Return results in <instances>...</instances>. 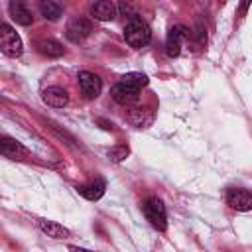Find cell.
Returning a JSON list of instances; mask_svg holds the SVG:
<instances>
[{"mask_svg":"<svg viewBox=\"0 0 252 252\" xmlns=\"http://www.w3.org/2000/svg\"><path fill=\"white\" fill-rule=\"evenodd\" d=\"M124 39L130 47H144L150 43L152 39V32H150V26L142 20V18H132L128 20L126 28H124Z\"/></svg>","mask_w":252,"mask_h":252,"instance_id":"obj_1","label":"cell"},{"mask_svg":"<svg viewBox=\"0 0 252 252\" xmlns=\"http://www.w3.org/2000/svg\"><path fill=\"white\" fill-rule=\"evenodd\" d=\"M142 211H144L146 219L150 220V224H152L154 228H158V230H165V226H167V217H165V207H163L161 199H158V197H150V199H146Z\"/></svg>","mask_w":252,"mask_h":252,"instance_id":"obj_2","label":"cell"},{"mask_svg":"<svg viewBox=\"0 0 252 252\" xmlns=\"http://www.w3.org/2000/svg\"><path fill=\"white\" fill-rule=\"evenodd\" d=\"M0 47H2V51H4L8 57H18V55H22V51H24V45H22L20 35H18V33L14 32V28L8 26V24H2V26H0Z\"/></svg>","mask_w":252,"mask_h":252,"instance_id":"obj_3","label":"cell"},{"mask_svg":"<svg viewBox=\"0 0 252 252\" xmlns=\"http://www.w3.org/2000/svg\"><path fill=\"white\" fill-rule=\"evenodd\" d=\"M91 32H93V24L87 18H73L65 28V35L73 43H81L85 37L91 35Z\"/></svg>","mask_w":252,"mask_h":252,"instance_id":"obj_4","label":"cell"},{"mask_svg":"<svg viewBox=\"0 0 252 252\" xmlns=\"http://www.w3.org/2000/svg\"><path fill=\"white\" fill-rule=\"evenodd\" d=\"M189 35H191L189 28H185V26H181V24H179V26H173V28L169 30L167 43H165L167 55H169V57H177L179 51H181V41L189 39Z\"/></svg>","mask_w":252,"mask_h":252,"instance_id":"obj_5","label":"cell"},{"mask_svg":"<svg viewBox=\"0 0 252 252\" xmlns=\"http://www.w3.org/2000/svg\"><path fill=\"white\" fill-rule=\"evenodd\" d=\"M79 87H81V91H83V94L87 98H96L100 94V91H102L100 79L91 71H81L79 73Z\"/></svg>","mask_w":252,"mask_h":252,"instance_id":"obj_6","label":"cell"},{"mask_svg":"<svg viewBox=\"0 0 252 252\" xmlns=\"http://www.w3.org/2000/svg\"><path fill=\"white\" fill-rule=\"evenodd\" d=\"M138 91H140V89H136V87H132V85H128V83H124V81H120V83H116V85L110 89V96H112L118 104H132V102L138 100Z\"/></svg>","mask_w":252,"mask_h":252,"instance_id":"obj_7","label":"cell"},{"mask_svg":"<svg viewBox=\"0 0 252 252\" xmlns=\"http://www.w3.org/2000/svg\"><path fill=\"white\" fill-rule=\"evenodd\" d=\"M226 203L236 211H250L252 209V193L246 189H228Z\"/></svg>","mask_w":252,"mask_h":252,"instance_id":"obj_8","label":"cell"},{"mask_svg":"<svg viewBox=\"0 0 252 252\" xmlns=\"http://www.w3.org/2000/svg\"><path fill=\"white\" fill-rule=\"evenodd\" d=\"M116 6L112 0H96L91 8V16L98 22H110L116 18Z\"/></svg>","mask_w":252,"mask_h":252,"instance_id":"obj_9","label":"cell"},{"mask_svg":"<svg viewBox=\"0 0 252 252\" xmlns=\"http://www.w3.org/2000/svg\"><path fill=\"white\" fill-rule=\"evenodd\" d=\"M10 16L20 26H30L33 22V16L24 4V0H10Z\"/></svg>","mask_w":252,"mask_h":252,"instance_id":"obj_10","label":"cell"},{"mask_svg":"<svg viewBox=\"0 0 252 252\" xmlns=\"http://www.w3.org/2000/svg\"><path fill=\"white\" fill-rule=\"evenodd\" d=\"M43 100H45V104H49L53 108H63L69 102V94L61 87H47L43 91Z\"/></svg>","mask_w":252,"mask_h":252,"instance_id":"obj_11","label":"cell"},{"mask_svg":"<svg viewBox=\"0 0 252 252\" xmlns=\"http://www.w3.org/2000/svg\"><path fill=\"white\" fill-rule=\"evenodd\" d=\"M0 152H2V156L12 158V159H22V158L28 156V150L12 138H2L0 140Z\"/></svg>","mask_w":252,"mask_h":252,"instance_id":"obj_12","label":"cell"},{"mask_svg":"<svg viewBox=\"0 0 252 252\" xmlns=\"http://www.w3.org/2000/svg\"><path fill=\"white\" fill-rule=\"evenodd\" d=\"M37 226H39V230H41L43 234H47V236H51V238H67V236H69V230H67L63 224L55 222V220L37 219Z\"/></svg>","mask_w":252,"mask_h":252,"instance_id":"obj_13","label":"cell"},{"mask_svg":"<svg viewBox=\"0 0 252 252\" xmlns=\"http://www.w3.org/2000/svg\"><path fill=\"white\" fill-rule=\"evenodd\" d=\"M152 120H154V116H152V112L148 108H140L138 106V108H132L128 112V122L132 126H136V128H146V126L152 124Z\"/></svg>","mask_w":252,"mask_h":252,"instance_id":"obj_14","label":"cell"},{"mask_svg":"<svg viewBox=\"0 0 252 252\" xmlns=\"http://www.w3.org/2000/svg\"><path fill=\"white\" fill-rule=\"evenodd\" d=\"M104 181L102 179H98V181H94V183H89V185H83V187H79V193L85 197V199H89V201H96V199H100L102 195H104Z\"/></svg>","mask_w":252,"mask_h":252,"instance_id":"obj_15","label":"cell"},{"mask_svg":"<svg viewBox=\"0 0 252 252\" xmlns=\"http://www.w3.org/2000/svg\"><path fill=\"white\" fill-rule=\"evenodd\" d=\"M37 49H39V53H43L47 57H61L63 55V45L59 41H55V39H43V41H39L37 43Z\"/></svg>","mask_w":252,"mask_h":252,"instance_id":"obj_16","label":"cell"},{"mask_svg":"<svg viewBox=\"0 0 252 252\" xmlns=\"http://www.w3.org/2000/svg\"><path fill=\"white\" fill-rule=\"evenodd\" d=\"M39 12H41V16H45L51 22H55V20L61 18V6L55 4L53 0H41L39 2Z\"/></svg>","mask_w":252,"mask_h":252,"instance_id":"obj_17","label":"cell"},{"mask_svg":"<svg viewBox=\"0 0 252 252\" xmlns=\"http://www.w3.org/2000/svg\"><path fill=\"white\" fill-rule=\"evenodd\" d=\"M122 81L128 83V85H132V87H136V89L148 85V77H146L144 73H126V75L122 77Z\"/></svg>","mask_w":252,"mask_h":252,"instance_id":"obj_18","label":"cell"},{"mask_svg":"<svg viewBox=\"0 0 252 252\" xmlns=\"http://www.w3.org/2000/svg\"><path fill=\"white\" fill-rule=\"evenodd\" d=\"M128 154H130V150H128L126 146H114V148L108 150V158H110V161H122V159L128 158Z\"/></svg>","mask_w":252,"mask_h":252,"instance_id":"obj_19","label":"cell"},{"mask_svg":"<svg viewBox=\"0 0 252 252\" xmlns=\"http://www.w3.org/2000/svg\"><path fill=\"white\" fill-rule=\"evenodd\" d=\"M116 8H118V14H120V16H124V18H128V20H132V18H136V16H138V14H136V10H134L126 0H120Z\"/></svg>","mask_w":252,"mask_h":252,"instance_id":"obj_20","label":"cell"},{"mask_svg":"<svg viewBox=\"0 0 252 252\" xmlns=\"http://www.w3.org/2000/svg\"><path fill=\"white\" fill-rule=\"evenodd\" d=\"M252 4V0H240V8H238V12H240V16H244L246 12H248V6Z\"/></svg>","mask_w":252,"mask_h":252,"instance_id":"obj_21","label":"cell"}]
</instances>
